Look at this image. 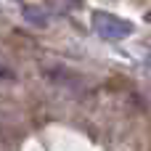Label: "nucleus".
<instances>
[{
    "label": "nucleus",
    "mask_w": 151,
    "mask_h": 151,
    "mask_svg": "<svg viewBox=\"0 0 151 151\" xmlns=\"http://www.w3.org/2000/svg\"><path fill=\"white\" fill-rule=\"evenodd\" d=\"M93 29L104 37V40H125L133 35V24L125 21V19H117L111 13H104V11H96L93 13Z\"/></svg>",
    "instance_id": "1"
},
{
    "label": "nucleus",
    "mask_w": 151,
    "mask_h": 151,
    "mask_svg": "<svg viewBox=\"0 0 151 151\" xmlns=\"http://www.w3.org/2000/svg\"><path fill=\"white\" fill-rule=\"evenodd\" d=\"M146 19H149V21H151V11H149V16H146Z\"/></svg>",
    "instance_id": "2"
}]
</instances>
